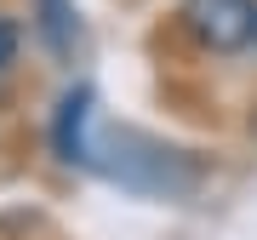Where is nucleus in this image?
Segmentation results:
<instances>
[{"instance_id": "nucleus-1", "label": "nucleus", "mask_w": 257, "mask_h": 240, "mask_svg": "<svg viewBox=\"0 0 257 240\" xmlns=\"http://www.w3.org/2000/svg\"><path fill=\"white\" fill-rule=\"evenodd\" d=\"M189 40L206 52H246L257 35V0H183L177 6Z\"/></svg>"}, {"instance_id": "nucleus-2", "label": "nucleus", "mask_w": 257, "mask_h": 240, "mask_svg": "<svg viewBox=\"0 0 257 240\" xmlns=\"http://www.w3.org/2000/svg\"><path fill=\"white\" fill-rule=\"evenodd\" d=\"M86 109H92L86 92H69V97H63V114H57V155H63V160H86V149H80V120H86Z\"/></svg>"}, {"instance_id": "nucleus-3", "label": "nucleus", "mask_w": 257, "mask_h": 240, "mask_svg": "<svg viewBox=\"0 0 257 240\" xmlns=\"http://www.w3.org/2000/svg\"><path fill=\"white\" fill-rule=\"evenodd\" d=\"M40 35H46V46L57 57L74 52V6L69 0H40Z\"/></svg>"}, {"instance_id": "nucleus-4", "label": "nucleus", "mask_w": 257, "mask_h": 240, "mask_svg": "<svg viewBox=\"0 0 257 240\" xmlns=\"http://www.w3.org/2000/svg\"><path fill=\"white\" fill-rule=\"evenodd\" d=\"M12 63H18V23L0 18V74H6Z\"/></svg>"}, {"instance_id": "nucleus-5", "label": "nucleus", "mask_w": 257, "mask_h": 240, "mask_svg": "<svg viewBox=\"0 0 257 240\" xmlns=\"http://www.w3.org/2000/svg\"><path fill=\"white\" fill-rule=\"evenodd\" d=\"M251 46H257V35H251Z\"/></svg>"}]
</instances>
